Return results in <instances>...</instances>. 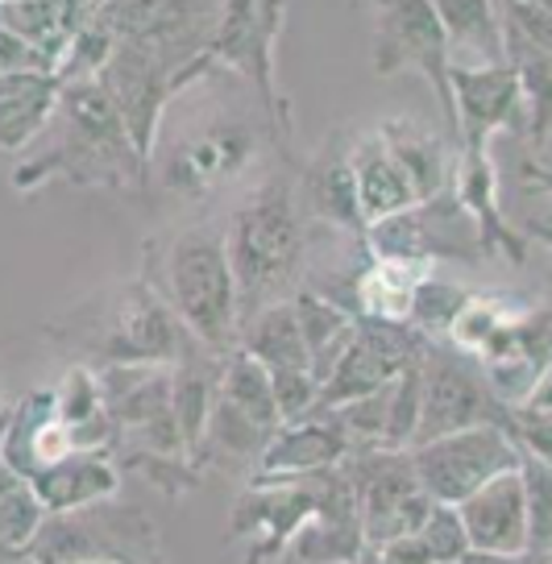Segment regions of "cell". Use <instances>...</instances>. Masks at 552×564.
I'll list each match as a JSON object with an SVG mask.
<instances>
[{
	"instance_id": "21",
	"label": "cell",
	"mask_w": 552,
	"mask_h": 564,
	"mask_svg": "<svg viewBox=\"0 0 552 564\" xmlns=\"http://www.w3.org/2000/svg\"><path fill=\"white\" fill-rule=\"evenodd\" d=\"M432 262H415V258H378L366 265L354 282L357 312L378 324H408L411 319V295L415 282L424 279Z\"/></svg>"
},
{
	"instance_id": "16",
	"label": "cell",
	"mask_w": 552,
	"mask_h": 564,
	"mask_svg": "<svg viewBox=\"0 0 552 564\" xmlns=\"http://www.w3.org/2000/svg\"><path fill=\"white\" fill-rule=\"evenodd\" d=\"M349 166H354V183H357V199H361V216H366V229L391 216V212H403L411 204H420V195L411 187L408 171L399 166V159L391 154V145L382 141L378 129L370 133H357L349 141Z\"/></svg>"
},
{
	"instance_id": "22",
	"label": "cell",
	"mask_w": 552,
	"mask_h": 564,
	"mask_svg": "<svg viewBox=\"0 0 552 564\" xmlns=\"http://www.w3.org/2000/svg\"><path fill=\"white\" fill-rule=\"evenodd\" d=\"M237 345L253 352L267 370H291V366H307V340L300 328V312L295 300H274L267 307H258L241 319ZM312 370V366H307Z\"/></svg>"
},
{
	"instance_id": "26",
	"label": "cell",
	"mask_w": 552,
	"mask_h": 564,
	"mask_svg": "<svg viewBox=\"0 0 552 564\" xmlns=\"http://www.w3.org/2000/svg\"><path fill=\"white\" fill-rule=\"evenodd\" d=\"M528 312V307H516L511 300H499V295H465V303L457 307V316L448 319V328L441 340H448L453 349L469 352V357H478L495 336L519 319Z\"/></svg>"
},
{
	"instance_id": "3",
	"label": "cell",
	"mask_w": 552,
	"mask_h": 564,
	"mask_svg": "<svg viewBox=\"0 0 552 564\" xmlns=\"http://www.w3.org/2000/svg\"><path fill=\"white\" fill-rule=\"evenodd\" d=\"M154 262H159L162 295L187 324V333L208 349L229 352L241 333V300L225 249V229L213 225L178 229L175 237H166V249L154 253Z\"/></svg>"
},
{
	"instance_id": "18",
	"label": "cell",
	"mask_w": 552,
	"mask_h": 564,
	"mask_svg": "<svg viewBox=\"0 0 552 564\" xmlns=\"http://www.w3.org/2000/svg\"><path fill=\"white\" fill-rule=\"evenodd\" d=\"M382 141L391 145V154L399 159V166L408 171L411 187L420 199L441 195L453 183V159H457V145L445 138H436V129L411 121V117H391V121L375 124Z\"/></svg>"
},
{
	"instance_id": "37",
	"label": "cell",
	"mask_w": 552,
	"mask_h": 564,
	"mask_svg": "<svg viewBox=\"0 0 552 564\" xmlns=\"http://www.w3.org/2000/svg\"><path fill=\"white\" fill-rule=\"evenodd\" d=\"M18 481H21V474L4 460V453H0V494L9 490V486H18Z\"/></svg>"
},
{
	"instance_id": "36",
	"label": "cell",
	"mask_w": 552,
	"mask_h": 564,
	"mask_svg": "<svg viewBox=\"0 0 552 564\" xmlns=\"http://www.w3.org/2000/svg\"><path fill=\"white\" fill-rule=\"evenodd\" d=\"M519 411H552V361L535 373V382L528 387V394L519 399Z\"/></svg>"
},
{
	"instance_id": "30",
	"label": "cell",
	"mask_w": 552,
	"mask_h": 564,
	"mask_svg": "<svg viewBox=\"0 0 552 564\" xmlns=\"http://www.w3.org/2000/svg\"><path fill=\"white\" fill-rule=\"evenodd\" d=\"M46 514L51 511L42 507V498H37L25 477L0 494V544L13 552V561H21V547L34 540Z\"/></svg>"
},
{
	"instance_id": "14",
	"label": "cell",
	"mask_w": 552,
	"mask_h": 564,
	"mask_svg": "<svg viewBox=\"0 0 552 564\" xmlns=\"http://www.w3.org/2000/svg\"><path fill=\"white\" fill-rule=\"evenodd\" d=\"M303 199H307V212L321 216L324 225L354 232L357 241H366V216H361V199H357L345 133H328V141L307 159V166H303Z\"/></svg>"
},
{
	"instance_id": "33",
	"label": "cell",
	"mask_w": 552,
	"mask_h": 564,
	"mask_svg": "<svg viewBox=\"0 0 552 564\" xmlns=\"http://www.w3.org/2000/svg\"><path fill=\"white\" fill-rule=\"evenodd\" d=\"M270 387H274V406H279V423L307 420L316 403H321V378L307 366H291V370H270Z\"/></svg>"
},
{
	"instance_id": "25",
	"label": "cell",
	"mask_w": 552,
	"mask_h": 564,
	"mask_svg": "<svg viewBox=\"0 0 552 564\" xmlns=\"http://www.w3.org/2000/svg\"><path fill=\"white\" fill-rule=\"evenodd\" d=\"M225 403H232L237 411H246L250 420H258L262 427H279V406H274V387H270V370L246 352L241 345H232L220 361V390Z\"/></svg>"
},
{
	"instance_id": "7",
	"label": "cell",
	"mask_w": 552,
	"mask_h": 564,
	"mask_svg": "<svg viewBox=\"0 0 552 564\" xmlns=\"http://www.w3.org/2000/svg\"><path fill=\"white\" fill-rule=\"evenodd\" d=\"M199 340L187 333V324L178 319L171 300L162 295L154 282V270L145 262L142 279H133L121 291V300L112 307V328L91 340V352L100 366H126V361H159L175 366L187 349H196Z\"/></svg>"
},
{
	"instance_id": "12",
	"label": "cell",
	"mask_w": 552,
	"mask_h": 564,
	"mask_svg": "<svg viewBox=\"0 0 552 564\" xmlns=\"http://www.w3.org/2000/svg\"><path fill=\"white\" fill-rule=\"evenodd\" d=\"M457 511H462V523L469 531L465 564L528 561V498H523L519 465L481 481L474 494H465Z\"/></svg>"
},
{
	"instance_id": "9",
	"label": "cell",
	"mask_w": 552,
	"mask_h": 564,
	"mask_svg": "<svg viewBox=\"0 0 552 564\" xmlns=\"http://www.w3.org/2000/svg\"><path fill=\"white\" fill-rule=\"evenodd\" d=\"M499 406L502 403L481 378L478 357L453 349L448 340L445 345L427 340L420 352V427H415L411 444L436 441V436H448L469 423L495 420Z\"/></svg>"
},
{
	"instance_id": "27",
	"label": "cell",
	"mask_w": 552,
	"mask_h": 564,
	"mask_svg": "<svg viewBox=\"0 0 552 564\" xmlns=\"http://www.w3.org/2000/svg\"><path fill=\"white\" fill-rule=\"evenodd\" d=\"M519 474H523V498H528V561L532 556L544 561L552 547V465L523 453Z\"/></svg>"
},
{
	"instance_id": "39",
	"label": "cell",
	"mask_w": 552,
	"mask_h": 564,
	"mask_svg": "<svg viewBox=\"0 0 552 564\" xmlns=\"http://www.w3.org/2000/svg\"><path fill=\"white\" fill-rule=\"evenodd\" d=\"M4 427H9V411H4V403H0V436H4Z\"/></svg>"
},
{
	"instance_id": "8",
	"label": "cell",
	"mask_w": 552,
	"mask_h": 564,
	"mask_svg": "<svg viewBox=\"0 0 552 564\" xmlns=\"http://www.w3.org/2000/svg\"><path fill=\"white\" fill-rule=\"evenodd\" d=\"M519 457L523 453H519L507 420H481L457 427L448 436H436V441L411 444L415 477L436 502H462L481 481H490L502 469H516Z\"/></svg>"
},
{
	"instance_id": "1",
	"label": "cell",
	"mask_w": 552,
	"mask_h": 564,
	"mask_svg": "<svg viewBox=\"0 0 552 564\" xmlns=\"http://www.w3.org/2000/svg\"><path fill=\"white\" fill-rule=\"evenodd\" d=\"M54 112L63 117V138L13 171L18 192H34L46 178H67L75 187H145L150 162L138 154L100 79L63 84Z\"/></svg>"
},
{
	"instance_id": "24",
	"label": "cell",
	"mask_w": 552,
	"mask_h": 564,
	"mask_svg": "<svg viewBox=\"0 0 552 564\" xmlns=\"http://www.w3.org/2000/svg\"><path fill=\"white\" fill-rule=\"evenodd\" d=\"M295 312H300V328L307 340V366L316 378H328V370L337 366V357L349 349V340L357 333V316L345 312L337 300H328L321 291H303L295 295Z\"/></svg>"
},
{
	"instance_id": "4",
	"label": "cell",
	"mask_w": 552,
	"mask_h": 564,
	"mask_svg": "<svg viewBox=\"0 0 552 564\" xmlns=\"http://www.w3.org/2000/svg\"><path fill=\"white\" fill-rule=\"evenodd\" d=\"M283 25L286 0H220L213 37H208L213 63L250 84L279 145L291 141V100L279 88V70H274Z\"/></svg>"
},
{
	"instance_id": "23",
	"label": "cell",
	"mask_w": 552,
	"mask_h": 564,
	"mask_svg": "<svg viewBox=\"0 0 552 564\" xmlns=\"http://www.w3.org/2000/svg\"><path fill=\"white\" fill-rule=\"evenodd\" d=\"M427 4L445 25L448 54L469 51V63H507L499 0H427Z\"/></svg>"
},
{
	"instance_id": "31",
	"label": "cell",
	"mask_w": 552,
	"mask_h": 564,
	"mask_svg": "<svg viewBox=\"0 0 552 564\" xmlns=\"http://www.w3.org/2000/svg\"><path fill=\"white\" fill-rule=\"evenodd\" d=\"M465 295H469V291H462V286H453V282H441V279H432V274H424V279L415 282L408 324L436 340V336H445L448 319L457 316V307L465 303Z\"/></svg>"
},
{
	"instance_id": "32",
	"label": "cell",
	"mask_w": 552,
	"mask_h": 564,
	"mask_svg": "<svg viewBox=\"0 0 552 564\" xmlns=\"http://www.w3.org/2000/svg\"><path fill=\"white\" fill-rule=\"evenodd\" d=\"M415 535L424 540L432 564H465V556H469V531L462 523L457 502H432V511Z\"/></svg>"
},
{
	"instance_id": "34",
	"label": "cell",
	"mask_w": 552,
	"mask_h": 564,
	"mask_svg": "<svg viewBox=\"0 0 552 564\" xmlns=\"http://www.w3.org/2000/svg\"><path fill=\"white\" fill-rule=\"evenodd\" d=\"M507 427L523 453L549 460L552 465V411H519L507 406Z\"/></svg>"
},
{
	"instance_id": "10",
	"label": "cell",
	"mask_w": 552,
	"mask_h": 564,
	"mask_svg": "<svg viewBox=\"0 0 552 564\" xmlns=\"http://www.w3.org/2000/svg\"><path fill=\"white\" fill-rule=\"evenodd\" d=\"M453 117L457 150H490L507 129H528V105L511 63H453Z\"/></svg>"
},
{
	"instance_id": "11",
	"label": "cell",
	"mask_w": 552,
	"mask_h": 564,
	"mask_svg": "<svg viewBox=\"0 0 552 564\" xmlns=\"http://www.w3.org/2000/svg\"><path fill=\"white\" fill-rule=\"evenodd\" d=\"M253 154H258V129L241 117H216L178 141L162 166V178L175 195L204 199L216 187L246 175Z\"/></svg>"
},
{
	"instance_id": "5",
	"label": "cell",
	"mask_w": 552,
	"mask_h": 564,
	"mask_svg": "<svg viewBox=\"0 0 552 564\" xmlns=\"http://www.w3.org/2000/svg\"><path fill=\"white\" fill-rule=\"evenodd\" d=\"M375 9V34H370V70L378 79H391L399 70H420L427 88L436 91V105L445 117L448 141L457 133L453 117V54H448L445 25L427 0H370ZM457 145V141H453Z\"/></svg>"
},
{
	"instance_id": "29",
	"label": "cell",
	"mask_w": 552,
	"mask_h": 564,
	"mask_svg": "<svg viewBox=\"0 0 552 564\" xmlns=\"http://www.w3.org/2000/svg\"><path fill=\"white\" fill-rule=\"evenodd\" d=\"M420 427V357L387 382V432L382 448H411Z\"/></svg>"
},
{
	"instance_id": "19",
	"label": "cell",
	"mask_w": 552,
	"mask_h": 564,
	"mask_svg": "<svg viewBox=\"0 0 552 564\" xmlns=\"http://www.w3.org/2000/svg\"><path fill=\"white\" fill-rule=\"evenodd\" d=\"M63 79L51 70H21L0 75V150H25L37 138V129L54 117Z\"/></svg>"
},
{
	"instance_id": "6",
	"label": "cell",
	"mask_w": 552,
	"mask_h": 564,
	"mask_svg": "<svg viewBox=\"0 0 552 564\" xmlns=\"http://www.w3.org/2000/svg\"><path fill=\"white\" fill-rule=\"evenodd\" d=\"M345 474L354 481L366 552L394 540V535L420 531V523H424L432 502H436L420 486V477H415L411 448H382V444H375V448H349L345 453Z\"/></svg>"
},
{
	"instance_id": "35",
	"label": "cell",
	"mask_w": 552,
	"mask_h": 564,
	"mask_svg": "<svg viewBox=\"0 0 552 564\" xmlns=\"http://www.w3.org/2000/svg\"><path fill=\"white\" fill-rule=\"evenodd\" d=\"M21 70H51V63H46V54L37 51L30 37H21L18 30L0 25V75H21Z\"/></svg>"
},
{
	"instance_id": "40",
	"label": "cell",
	"mask_w": 552,
	"mask_h": 564,
	"mask_svg": "<svg viewBox=\"0 0 552 564\" xmlns=\"http://www.w3.org/2000/svg\"><path fill=\"white\" fill-rule=\"evenodd\" d=\"M544 561H552V547H549V556H544Z\"/></svg>"
},
{
	"instance_id": "20",
	"label": "cell",
	"mask_w": 552,
	"mask_h": 564,
	"mask_svg": "<svg viewBox=\"0 0 552 564\" xmlns=\"http://www.w3.org/2000/svg\"><path fill=\"white\" fill-rule=\"evenodd\" d=\"M220 0H100L96 18L117 37H150L213 25Z\"/></svg>"
},
{
	"instance_id": "2",
	"label": "cell",
	"mask_w": 552,
	"mask_h": 564,
	"mask_svg": "<svg viewBox=\"0 0 552 564\" xmlns=\"http://www.w3.org/2000/svg\"><path fill=\"white\" fill-rule=\"evenodd\" d=\"M225 249H229L232 279H237L241 319L267 303L286 300L291 282L303 270V253H307V229H303L295 183L286 175L258 183L232 208L225 225Z\"/></svg>"
},
{
	"instance_id": "38",
	"label": "cell",
	"mask_w": 552,
	"mask_h": 564,
	"mask_svg": "<svg viewBox=\"0 0 552 564\" xmlns=\"http://www.w3.org/2000/svg\"><path fill=\"white\" fill-rule=\"evenodd\" d=\"M528 4H535V9H544V13L552 18V0H528Z\"/></svg>"
},
{
	"instance_id": "28",
	"label": "cell",
	"mask_w": 552,
	"mask_h": 564,
	"mask_svg": "<svg viewBox=\"0 0 552 564\" xmlns=\"http://www.w3.org/2000/svg\"><path fill=\"white\" fill-rule=\"evenodd\" d=\"M270 441V427H262L258 420H250L246 411H237L232 403H225L216 394L213 415H208V432L199 448H213V453H229V457H258Z\"/></svg>"
},
{
	"instance_id": "15",
	"label": "cell",
	"mask_w": 552,
	"mask_h": 564,
	"mask_svg": "<svg viewBox=\"0 0 552 564\" xmlns=\"http://www.w3.org/2000/svg\"><path fill=\"white\" fill-rule=\"evenodd\" d=\"M25 481L34 486L46 511H84L121 490V465L112 448H75L72 457H63L51 469H37Z\"/></svg>"
},
{
	"instance_id": "17",
	"label": "cell",
	"mask_w": 552,
	"mask_h": 564,
	"mask_svg": "<svg viewBox=\"0 0 552 564\" xmlns=\"http://www.w3.org/2000/svg\"><path fill=\"white\" fill-rule=\"evenodd\" d=\"M349 453V441L340 427L324 415H307L295 423H279L270 432L267 448L258 453V474H316L328 465H340Z\"/></svg>"
},
{
	"instance_id": "13",
	"label": "cell",
	"mask_w": 552,
	"mask_h": 564,
	"mask_svg": "<svg viewBox=\"0 0 552 564\" xmlns=\"http://www.w3.org/2000/svg\"><path fill=\"white\" fill-rule=\"evenodd\" d=\"M448 187H453L457 204L469 212V220H474V229H478L481 258L507 253L516 265L528 258L523 237H516L511 225H507V216H502L499 166L490 159V150H457V159H453V183H448Z\"/></svg>"
}]
</instances>
